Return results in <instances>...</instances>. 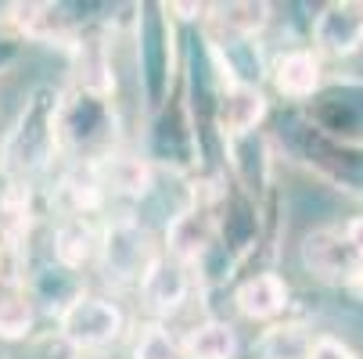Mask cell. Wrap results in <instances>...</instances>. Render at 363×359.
Wrapping results in <instances>:
<instances>
[{
  "mask_svg": "<svg viewBox=\"0 0 363 359\" xmlns=\"http://www.w3.org/2000/svg\"><path fill=\"white\" fill-rule=\"evenodd\" d=\"M58 112L62 90L50 83L29 90L15 126L0 140V180L33 183L50 166V159L58 155Z\"/></svg>",
  "mask_w": 363,
  "mask_h": 359,
  "instance_id": "obj_1",
  "label": "cell"
},
{
  "mask_svg": "<svg viewBox=\"0 0 363 359\" xmlns=\"http://www.w3.org/2000/svg\"><path fill=\"white\" fill-rule=\"evenodd\" d=\"M155 259H159V248L151 241V230L137 216L123 212L112 223H105L101 241H97V263L94 266L101 270V277L108 284L137 287Z\"/></svg>",
  "mask_w": 363,
  "mask_h": 359,
  "instance_id": "obj_2",
  "label": "cell"
},
{
  "mask_svg": "<svg viewBox=\"0 0 363 359\" xmlns=\"http://www.w3.org/2000/svg\"><path fill=\"white\" fill-rule=\"evenodd\" d=\"M116 140V112L112 101L86 97L79 90L62 93V112H58V151H72L83 162H97L101 155L112 151Z\"/></svg>",
  "mask_w": 363,
  "mask_h": 359,
  "instance_id": "obj_3",
  "label": "cell"
},
{
  "mask_svg": "<svg viewBox=\"0 0 363 359\" xmlns=\"http://www.w3.org/2000/svg\"><path fill=\"white\" fill-rule=\"evenodd\" d=\"M55 320H58V338L76 355L105 352L126 331V313L119 309L108 295H94V291L76 295Z\"/></svg>",
  "mask_w": 363,
  "mask_h": 359,
  "instance_id": "obj_4",
  "label": "cell"
},
{
  "mask_svg": "<svg viewBox=\"0 0 363 359\" xmlns=\"http://www.w3.org/2000/svg\"><path fill=\"white\" fill-rule=\"evenodd\" d=\"M302 266L324 284H338L349 291H363V259L352 251L338 227H317L298 244Z\"/></svg>",
  "mask_w": 363,
  "mask_h": 359,
  "instance_id": "obj_5",
  "label": "cell"
},
{
  "mask_svg": "<svg viewBox=\"0 0 363 359\" xmlns=\"http://www.w3.org/2000/svg\"><path fill=\"white\" fill-rule=\"evenodd\" d=\"M140 76H144V93L151 108H162L169 101V83H173V25L159 8L147 4L140 8Z\"/></svg>",
  "mask_w": 363,
  "mask_h": 359,
  "instance_id": "obj_6",
  "label": "cell"
},
{
  "mask_svg": "<svg viewBox=\"0 0 363 359\" xmlns=\"http://www.w3.org/2000/svg\"><path fill=\"white\" fill-rule=\"evenodd\" d=\"M216 234H220L216 212L209 209V205H201V201H191V205H184V209L169 220V227H166V251L162 255H169L173 263L191 270L194 263H201L205 255L213 251Z\"/></svg>",
  "mask_w": 363,
  "mask_h": 359,
  "instance_id": "obj_7",
  "label": "cell"
},
{
  "mask_svg": "<svg viewBox=\"0 0 363 359\" xmlns=\"http://www.w3.org/2000/svg\"><path fill=\"white\" fill-rule=\"evenodd\" d=\"M313 47L328 58H352L363 50V4L331 0L313 15Z\"/></svg>",
  "mask_w": 363,
  "mask_h": 359,
  "instance_id": "obj_8",
  "label": "cell"
},
{
  "mask_svg": "<svg viewBox=\"0 0 363 359\" xmlns=\"http://www.w3.org/2000/svg\"><path fill=\"white\" fill-rule=\"evenodd\" d=\"M72 69H76V90L86 97L108 101L116 90V72H112V43L101 29H79L69 43Z\"/></svg>",
  "mask_w": 363,
  "mask_h": 359,
  "instance_id": "obj_9",
  "label": "cell"
},
{
  "mask_svg": "<svg viewBox=\"0 0 363 359\" xmlns=\"http://www.w3.org/2000/svg\"><path fill=\"white\" fill-rule=\"evenodd\" d=\"M191 287H194L191 270L180 266V263H173L169 255H162V251H159V259L147 266V273L137 284L144 309L155 313V320L180 313L184 305H187V298H191Z\"/></svg>",
  "mask_w": 363,
  "mask_h": 359,
  "instance_id": "obj_10",
  "label": "cell"
},
{
  "mask_svg": "<svg viewBox=\"0 0 363 359\" xmlns=\"http://www.w3.org/2000/svg\"><path fill=\"white\" fill-rule=\"evenodd\" d=\"M270 4L263 0H234V4H205V22L213 36L209 43L216 47H234V43H252L259 33L270 25Z\"/></svg>",
  "mask_w": 363,
  "mask_h": 359,
  "instance_id": "obj_11",
  "label": "cell"
},
{
  "mask_svg": "<svg viewBox=\"0 0 363 359\" xmlns=\"http://www.w3.org/2000/svg\"><path fill=\"white\" fill-rule=\"evenodd\" d=\"M270 79H274V90L288 101H313L320 97V86H324L320 55L309 47L281 50L270 65Z\"/></svg>",
  "mask_w": 363,
  "mask_h": 359,
  "instance_id": "obj_12",
  "label": "cell"
},
{
  "mask_svg": "<svg viewBox=\"0 0 363 359\" xmlns=\"http://www.w3.org/2000/svg\"><path fill=\"white\" fill-rule=\"evenodd\" d=\"M291 302V291H288V280L274 270H263V273H252L245 277L238 287H234V305L238 313L252 324H274L277 317H284Z\"/></svg>",
  "mask_w": 363,
  "mask_h": 359,
  "instance_id": "obj_13",
  "label": "cell"
},
{
  "mask_svg": "<svg viewBox=\"0 0 363 359\" xmlns=\"http://www.w3.org/2000/svg\"><path fill=\"white\" fill-rule=\"evenodd\" d=\"M267 119V97L255 83H230L220 90V101H216V122H220V133L234 144V140H245L252 137V130Z\"/></svg>",
  "mask_w": 363,
  "mask_h": 359,
  "instance_id": "obj_14",
  "label": "cell"
},
{
  "mask_svg": "<svg viewBox=\"0 0 363 359\" xmlns=\"http://www.w3.org/2000/svg\"><path fill=\"white\" fill-rule=\"evenodd\" d=\"M97 241L101 230L86 216H62L50 230V259L72 273H83V266L97 263Z\"/></svg>",
  "mask_w": 363,
  "mask_h": 359,
  "instance_id": "obj_15",
  "label": "cell"
},
{
  "mask_svg": "<svg viewBox=\"0 0 363 359\" xmlns=\"http://www.w3.org/2000/svg\"><path fill=\"white\" fill-rule=\"evenodd\" d=\"M97 173V183L105 194H123V198H144L155 183V169L140 155H123V151H108L97 162H90Z\"/></svg>",
  "mask_w": 363,
  "mask_h": 359,
  "instance_id": "obj_16",
  "label": "cell"
},
{
  "mask_svg": "<svg viewBox=\"0 0 363 359\" xmlns=\"http://www.w3.org/2000/svg\"><path fill=\"white\" fill-rule=\"evenodd\" d=\"M238 348V331L227 320H201L180 341L184 359H234Z\"/></svg>",
  "mask_w": 363,
  "mask_h": 359,
  "instance_id": "obj_17",
  "label": "cell"
},
{
  "mask_svg": "<svg viewBox=\"0 0 363 359\" xmlns=\"http://www.w3.org/2000/svg\"><path fill=\"white\" fill-rule=\"evenodd\" d=\"M40 309L26 287H4L0 291V341H26L36 327Z\"/></svg>",
  "mask_w": 363,
  "mask_h": 359,
  "instance_id": "obj_18",
  "label": "cell"
},
{
  "mask_svg": "<svg viewBox=\"0 0 363 359\" xmlns=\"http://www.w3.org/2000/svg\"><path fill=\"white\" fill-rule=\"evenodd\" d=\"M313 331L306 324H274L259 338V359H306Z\"/></svg>",
  "mask_w": 363,
  "mask_h": 359,
  "instance_id": "obj_19",
  "label": "cell"
},
{
  "mask_svg": "<svg viewBox=\"0 0 363 359\" xmlns=\"http://www.w3.org/2000/svg\"><path fill=\"white\" fill-rule=\"evenodd\" d=\"M133 359H184V355H180V341L162 320H147L137 327Z\"/></svg>",
  "mask_w": 363,
  "mask_h": 359,
  "instance_id": "obj_20",
  "label": "cell"
},
{
  "mask_svg": "<svg viewBox=\"0 0 363 359\" xmlns=\"http://www.w3.org/2000/svg\"><path fill=\"white\" fill-rule=\"evenodd\" d=\"M306 359H359V355L342 338H335V334H313Z\"/></svg>",
  "mask_w": 363,
  "mask_h": 359,
  "instance_id": "obj_21",
  "label": "cell"
},
{
  "mask_svg": "<svg viewBox=\"0 0 363 359\" xmlns=\"http://www.w3.org/2000/svg\"><path fill=\"white\" fill-rule=\"evenodd\" d=\"M342 234H345V241L352 244V251L363 259V212H359V216H352V220L342 227Z\"/></svg>",
  "mask_w": 363,
  "mask_h": 359,
  "instance_id": "obj_22",
  "label": "cell"
},
{
  "mask_svg": "<svg viewBox=\"0 0 363 359\" xmlns=\"http://www.w3.org/2000/svg\"><path fill=\"white\" fill-rule=\"evenodd\" d=\"M8 251H11V248L0 241V291H4V287H22V280H11V277H8Z\"/></svg>",
  "mask_w": 363,
  "mask_h": 359,
  "instance_id": "obj_23",
  "label": "cell"
},
{
  "mask_svg": "<svg viewBox=\"0 0 363 359\" xmlns=\"http://www.w3.org/2000/svg\"><path fill=\"white\" fill-rule=\"evenodd\" d=\"M166 11H180V18H205V4H169Z\"/></svg>",
  "mask_w": 363,
  "mask_h": 359,
  "instance_id": "obj_24",
  "label": "cell"
}]
</instances>
